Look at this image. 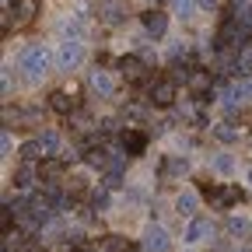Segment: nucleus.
Segmentation results:
<instances>
[{
  "mask_svg": "<svg viewBox=\"0 0 252 252\" xmlns=\"http://www.w3.org/2000/svg\"><path fill=\"white\" fill-rule=\"evenodd\" d=\"M196 7H200V11H217L220 0H196Z\"/></svg>",
  "mask_w": 252,
  "mask_h": 252,
  "instance_id": "cd10ccee",
  "label": "nucleus"
},
{
  "mask_svg": "<svg viewBox=\"0 0 252 252\" xmlns=\"http://www.w3.org/2000/svg\"><path fill=\"white\" fill-rule=\"evenodd\" d=\"M196 0H175V7H179V14H189V7H193Z\"/></svg>",
  "mask_w": 252,
  "mask_h": 252,
  "instance_id": "c85d7f7f",
  "label": "nucleus"
},
{
  "mask_svg": "<svg viewBox=\"0 0 252 252\" xmlns=\"http://www.w3.org/2000/svg\"><path fill=\"white\" fill-rule=\"evenodd\" d=\"M245 182H249V186H252V168H249V172H245Z\"/></svg>",
  "mask_w": 252,
  "mask_h": 252,
  "instance_id": "c756f323",
  "label": "nucleus"
},
{
  "mask_svg": "<svg viewBox=\"0 0 252 252\" xmlns=\"http://www.w3.org/2000/svg\"><path fill=\"white\" fill-rule=\"evenodd\" d=\"M133 245L130 242H123V238H109V252H130Z\"/></svg>",
  "mask_w": 252,
  "mask_h": 252,
  "instance_id": "a878e982",
  "label": "nucleus"
},
{
  "mask_svg": "<svg viewBox=\"0 0 252 252\" xmlns=\"http://www.w3.org/2000/svg\"><path fill=\"white\" fill-rule=\"evenodd\" d=\"M32 179H35V168H32V165H21L18 168V175H14V182L25 189V186H32Z\"/></svg>",
  "mask_w": 252,
  "mask_h": 252,
  "instance_id": "5701e85b",
  "label": "nucleus"
},
{
  "mask_svg": "<svg viewBox=\"0 0 252 252\" xmlns=\"http://www.w3.org/2000/svg\"><path fill=\"white\" fill-rule=\"evenodd\" d=\"M235 70L245 74V77L252 74V49H242V53H238V67H235Z\"/></svg>",
  "mask_w": 252,
  "mask_h": 252,
  "instance_id": "412c9836",
  "label": "nucleus"
},
{
  "mask_svg": "<svg viewBox=\"0 0 252 252\" xmlns=\"http://www.w3.org/2000/svg\"><path fill=\"white\" fill-rule=\"evenodd\" d=\"M102 186H105V189H109V193H112V189H119V186H123V175H119V172H109Z\"/></svg>",
  "mask_w": 252,
  "mask_h": 252,
  "instance_id": "393cba45",
  "label": "nucleus"
},
{
  "mask_svg": "<svg viewBox=\"0 0 252 252\" xmlns=\"http://www.w3.org/2000/svg\"><path fill=\"white\" fill-rule=\"evenodd\" d=\"M147 4H161V0H147Z\"/></svg>",
  "mask_w": 252,
  "mask_h": 252,
  "instance_id": "7c9ffc66",
  "label": "nucleus"
},
{
  "mask_svg": "<svg viewBox=\"0 0 252 252\" xmlns=\"http://www.w3.org/2000/svg\"><path fill=\"white\" fill-rule=\"evenodd\" d=\"M235 88H238V98L242 102H252V81H238Z\"/></svg>",
  "mask_w": 252,
  "mask_h": 252,
  "instance_id": "b1692460",
  "label": "nucleus"
},
{
  "mask_svg": "<svg viewBox=\"0 0 252 252\" xmlns=\"http://www.w3.org/2000/svg\"><path fill=\"white\" fill-rule=\"evenodd\" d=\"M11 147H14V137L4 130V133H0V151H4V154H11Z\"/></svg>",
  "mask_w": 252,
  "mask_h": 252,
  "instance_id": "bb28decb",
  "label": "nucleus"
},
{
  "mask_svg": "<svg viewBox=\"0 0 252 252\" xmlns=\"http://www.w3.org/2000/svg\"><path fill=\"white\" fill-rule=\"evenodd\" d=\"M56 175H60V165H56V161H42V165H39V179H42V182H53Z\"/></svg>",
  "mask_w": 252,
  "mask_h": 252,
  "instance_id": "aec40b11",
  "label": "nucleus"
},
{
  "mask_svg": "<svg viewBox=\"0 0 252 252\" xmlns=\"http://www.w3.org/2000/svg\"><path fill=\"white\" fill-rule=\"evenodd\" d=\"M88 84H91V91L98 94V98H112V91H116V77H112V70H91Z\"/></svg>",
  "mask_w": 252,
  "mask_h": 252,
  "instance_id": "39448f33",
  "label": "nucleus"
},
{
  "mask_svg": "<svg viewBox=\"0 0 252 252\" xmlns=\"http://www.w3.org/2000/svg\"><path fill=\"white\" fill-rule=\"evenodd\" d=\"M214 172H217V175H231V172H235V158H231V154H217V158H214Z\"/></svg>",
  "mask_w": 252,
  "mask_h": 252,
  "instance_id": "6ab92c4d",
  "label": "nucleus"
},
{
  "mask_svg": "<svg viewBox=\"0 0 252 252\" xmlns=\"http://www.w3.org/2000/svg\"><path fill=\"white\" fill-rule=\"evenodd\" d=\"M214 133H217L220 144H235V140H238V126H235V123H220Z\"/></svg>",
  "mask_w": 252,
  "mask_h": 252,
  "instance_id": "f3484780",
  "label": "nucleus"
},
{
  "mask_svg": "<svg viewBox=\"0 0 252 252\" xmlns=\"http://www.w3.org/2000/svg\"><path fill=\"white\" fill-rule=\"evenodd\" d=\"M210 88H214V77L207 70H193V74H189V91H193L196 98H207Z\"/></svg>",
  "mask_w": 252,
  "mask_h": 252,
  "instance_id": "9b49d317",
  "label": "nucleus"
},
{
  "mask_svg": "<svg viewBox=\"0 0 252 252\" xmlns=\"http://www.w3.org/2000/svg\"><path fill=\"white\" fill-rule=\"evenodd\" d=\"M210 231H214V228L207 224V220H200V217H196V220H189V224H186L182 242H186V245H200V242H207V238H210Z\"/></svg>",
  "mask_w": 252,
  "mask_h": 252,
  "instance_id": "1a4fd4ad",
  "label": "nucleus"
},
{
  "mask_svg": "<svg viewBox=\"0 0 252 252\" xmlns=\"http://www.w3.org/2000/svg\"><path fill=\"white\" fill-rule=\"evenodd\" d=\"M144 28H147V35H154V39L168 35V14L165 11H147L144 14Z\"/></svg>",
  "mask_w": 252,
  "mask_h": 252,
  "instance_id": "0eeeda50",
  "label": "nucleus"
},
{
  "mask_svg": "<svg viewBox=\"0 0 252 252\" xmlns=\"http://www.w3.org/2000/svg\"><path fill=\"white\" fill-rule=\"evenodd\" d=\"M53 63H56V56H53L42 42H28V46L18 53V70H21L25 81H42Z\"/></svg>",
  "mask_w": 252,
  "mask_h": 252,
  "instance_id": "f257e3e1",
  "label": "nucleus"
},
{
  "mask_svg": "<svg viewBox=\"0 0 252 252\" xmlns=\"http://www.w3.org/2000/svg\"><path fill=\"white\" fill-rule=\"evenodd\" d=\"M81 60H84V42L81 39H63L56 46V67L60 70H74Z\"/></svg>",
  "mask_w": 252,
  "mask_h": 252,
  "instance_id": "f03ea898",
  "label": "nucleus"
},
{
  "mask_svg": "<svg viewBox=\"0 0 252 252\" xmlns=\"http://www.w3.org/2000/svg\"><path fill=\"white\" fill-rule=\"evenodd\" d=\"M49 109L60 112V116H67V112H74V98H70L67 91H53L49 94Z\"/></svg>",
  "mask_w": 252,
  "mask_h": 252,
  "instance_id": "2eb2a0df",
  "label": "nucleus"
},
{
  "mask_svg": "<svg viewBox=\"0 0 252 252\" xmlns=\"http://www.w3.org/2000/svg\"><path fill=\"white\" fill-rule=\"evenodd\" d=\"M144 249H147V252H168V228L147 224V228H144Z\"/></svg>",
  "mask_w": 252,
  "mask_h": 252,
  "instance_id": "20e7f679",
  "label": "nucleus"
},
{
  "mask_svg": "<svg viewBox=\"0 0 252 252\" xmlns=\"http://www.w3.org/2000/svg\"><path fill=\"white\" fill-rule=\"evenodd\" d=\"M119 147H123L126 154H140V151L147 147V137H144L140 130H123V137H119Z\"/></svg>",
  "mask_w": 252,
  "mask_h": 252,
  "instance_id": "f8f14e48",
  "label": "nucleus"
},
{
  "mask_svg": "<svg viewBox=\"0 0 252 252\" xmlns=\"http://www.w3.org/2000/svg\"><path fill=\"white\" fill-rule=\"evenodd\" d=\"M119 74L130 77V81H140V77L147 74V63H144L137 53H126V56H119Z\"/></svg>",
  "mask_w": 252,
  "mask_h": 252,
  "instance_id": "423d86ee",
  "label": "nucleus"
},
{
  "mask_svg": "<svg viewBox=\"0 0 252 252\" xmlns=\"http://www.w3.org/2000/svg\"><path fill=\"white\" fill-rule=\"evenodd\" d=\"M175 210H179L182 217L193 220V214H196V193H193V189H186V193L175 196Z\"/></svg>",
  "mask_w": 252,
  "mask_h": 252,
  "instance_id": "ddd939ff",
  "label": "nucleus"
},
{
  "mask_svg": "<svg viewBox=\"0 0 252 252\" xmlns=\"http://www.w3.org/2000/svg\"><path fill=\"white\" fill-rule=\"evenodd\" d=\"M88 165H94V168H109V151H105V147H91V151H88Z\"/></svg>",
  "mask_w": 252,
  "mask_h": 252,
  "instance_id": "a211bd4d",
  "label": "nucleus"
},
{
  "mask_svg": "<svg viewBox=\"0 0 252 252\" xmlns=\"http://www.w3.org/2000/svg\"><path fill=\"white\" fill-rule=\"evenodd\" d=\"M151 102H154L158 109L172 105V102H175V84H172V81H158V84H151Z\"/></svg>",
  "mask_w": 252,
  "mask_h": 252,
  "instance_id": "9d476101",
  "label": "nucleus"
},
{
  "mask_svg": "<svg viewBox=\"0 0 252 252\" xmlns=\"http://www.w3.org/2000/svg\"><path fill=\"white\" fill-rule=\"evenodd\" d=\"M161 175H165V179H182V175H189V158L168 154L165 161H161Z\"/></svg>",
  "mask_w": 252,
  "mask_h": 252,
  "instance_id": "6e6552de",
  "label": "nucleus"
},
{
  "mask_svg": "<svg viewBox=\"0 0 252 252\" xmlns=\"http://www.w3.org/2000/svg\"><path fill=\"white\" fill-rule=\"evenodd\" d=\"M39 147H42V158H53V154L63 147V137H60L56 130H46V133L39 137Z\"/></svg>",
  "mask_w": 252,
  "mask_h": 252,
  "instance_id": "4468645a",
  "label": "nucleus"
},
{
  "mask_svg": "<svg viewBox=\"0 0 252 252\" xmlns=\"http://www.w3.org/2000/svg\"><path fill=\"white\" fill-rule=\"evenodd\" d=\"M224 231H228V235H235V238H242V235L249 231V220H245L242 214H231V217L224 220Z\"/></svg>",
  "mask_w": 252,
  "mask_h": 252,
  "instance_id": "dca6fc26",
  "label": "nucleus"
},
{
  "mask_svg": "<svg viewBox=\"0 0 252 252\" xmlns=\"http://www.w3.org/2000/svg\"><path fill=\"white\" fill-rule=\"evenodd\" d=\"M242 252H249V249H242Z\"/></svg>",
  "mask_w": 252,
  "mask_h": 252,
  "instance_id": "2f4dec72",
  "label": "nucleus"
},
{
  "mask_svg": "<svg viewBox=\"0 0 252 252\" xmlns=\"http://www.w3.org/2000/svg\"><path fill=\"white\" fill-rule=\"evenodd\" d=\"M91 207H94V210H105V207H109V189H105V186L91 193Z\"/></svg>",
  "mask_w": 252,
  "mask_h": 252,
  "instance_id": "4be33fe9",
  "label": "nucleus"
},
{
  "mask_svg": "<svg viewBox=\"0 0 252 252\" xmlns=\"http://www.w3.org/2000/svg\"><path fill=\"white\" fill-rule=\"evenodd\" d=\"M203 196H207L210 203H217V207H235V203L242 200V193H238L235 186H207Z\"/></svg>",
  "mask_w": 252,
  "mask_h": 252,
  "instance_id": "7ed1b4c3",
  "label": "nucleus"
}]
</instances>
